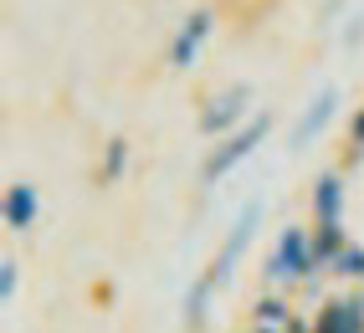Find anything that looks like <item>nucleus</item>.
<instances>
[{
    "label": "nucleus",
    "instance_id": "nucleus-17",
    "mask_svg": "<svg viewBox=\"0 0 364 333\" xmlns=\"http://www.w3.org/2000/svg\"><path fill=\"white\" fill-rule=\"evenodd\" d=\"M364 41V16H349V26H344V46H359Z\"/></svg>",
    "mask_w": 364,
    "mask_h": 333
},
{
    "label": "nucleus",
    "instance_id": "nucleus-19",
    "mask_svg": "<svg viewBox=\"0 0 364 333\" xmlns=\"http://www.w3.org/2000/svg\"><path fill=\"white\" fill-rule=\"evenodd\" d=\"M282 333H313V318H308V313H298V318H293V323H287Z\"/></svg>",
    "mask_w": 364,
    "mask_h": 333
},
{
    "label": "nucleus",
    "instance_id": "nucleus-8",
    "mask_svg": "<svg viewBox=\"0 0 364 333\" xmlns=\"http://www.w3.org/2000/svg\"><path fill=\"white\" fill-rule=\"evenodd\" d=\"M344 200H349V185H344V170H323L313 180V226H344Z\"/></svg>",
    "mask_w": 364,
    "mask_h": 333
},
{
    "label": "nucleus",
    "instance_id": "nucleus-11",
    "mask_svg": "<svg viewBox=\"0 0 364 333\" xmlns=\"http://www.w3.org/2000/svg\"><path fill=\"white\" fill-rule=\"evenodd\" d=\"M293 318H298V307H293V297H282V293H262L252 302V323H262V328H287Z\"/></svg>",
    "mask_w": 364,
    "mask_h": 333
},
{
    "label": "nucleus",
    "instance_id": "nucleus-20",
    "mask_svg": "<svg viewBox=\"0 0 364 333\" xmlns=\"http://www.w3.org/2000/svg\"><path fill=\"white\" fill-rule=\"evenodd\" d=\"M241 333H282V328H262V323H252V328H241Z\"/></svg>",
    "mask_w": 364,
    "mask_h": 333
},
{
    "label": "nucleus",
    "instance_id": "nucleus-14",
    "mask_svg": "<svg viewBox=\"0 0 364 333\" xmlns=\"http://www.w3.org/2000/svg\"><path fill=\"white\" fill-rule=\"evenodd\" d=\"M328 272H333V277H344V282H359V288H364V246L349 241L344 251L333 256V267H328Z\"/></svg>",
    "mask_w": 364,
    "mask_h": 333
},
{
    "label": "nucleus",
    "instance_id": "nucleus-21",
    "mask_svg": "<svg viewBox=\"0 0 364 333\" xmlns=\"http://www.w3.org/2000/svg\"><path fill=\"white\" fill-rule=\"evenodd\" d=\"M359 297H364V288H359Z\"/></svg>",
    "mask_w": 364,
    "mask_h": 333
},
{
    "label": "nucleus",
    "instance_id": "nucleus-3",
    "mask_svg": "<svg viewBox=\"0 0 364 333\" xmlns=\"http://www.w3.org/2000/svg\"><path fill=\"white\" fill-rule=\"evenodd\" d=\"M247 113H252V82H231V87H221V92H210V98H205L196 129L205 138H231L236 129L252 124Z\"/></svg>",
    "mask_w": 364,
    "mask_h": 333
},
{
    "label": "nucleus",
    "instance_id": "nucleus-2",
    "mask_svg": "<svg viewBox=\"0 0 364 333\" xmlns=\"http://www.w3.org/2000/svg\"><path fill=\"white\" fill-rule=\"evenodd\" d=\"M267 133H272V113H252L247 129H236L231 138H215L210 154L200 159V185H221L231 170H241V164L267 144Z\"/></svg>",
    "mask_w": 364,
    "mask_h": 333
},
{
    "label": "nucleus",
    "instance_id": "nucleus-1",
    "mask_svg": "<svg viewBox=\"0 0 364 333\" xmlns=\"http://www.w3.org/2000/svg\"><path fill=\"white\" fill-rule=\"evenodd\" d=\"M267 282L272 288H293V282H313L323 267H318V256H313V226H293L287 221L277 231V246L272 256H267Z\"/></svg>",
    "mask_w": 364,
    "mask_h": 333
},
{
    "label": "nucleus",
    "instance_id": "nucleus-9",
    "mask_svg": "<svg viewBox=\"0 0 364 333\" xmlns=\"http://www.w3.org/2000/svg\"><path fill=\"white\" fill-rule=\"evenodd\" d=\"M41 216V195L26 185V180H16L6 185V200H0V221H6V231H31Z\"/></svg>",
    "mask_w": 364,
    "mask_h": 333
},
{
    "label": "nucleus",
    "instance_id": "nucleus-10",
    "mask_svg": "<svg viewBox=\"0 0 364 333\" xmlns=\"http://www.w3.org/2000/svg\"><path fill=\"white\" fill-rule=\"evenodd\" d=\"M215 288H221V282L210 277V267L190 282V293H185V302H180V313H185V328L196 333V328H205V313H210V297H215Z\"/></svg>",
    "mask_w": 364,
    "mask_h": 333
},
{
    "label": "nucleus",
    "instance_id": "nucleus-15",
    "mask_svg": "<svg viewBox=\"0 0 364 333\" xmlns=\"http://www.w3.org/2000/svg\"><path fill=\"white\" fill-rule=\"evenodd\" d=\"M16 288H21V261H16V256H6V261H0V302H11V297H16Z\"/></svg>",
    "mask_w": 364,
    "mask_h": 333
},
{
    "label": "nucleus",
    "instance_id": "nucleus-4",
    "mask_svg": "<svg viewBox=\"0 0 364 333\" xmlns=\"http://www.w3.org/2000/svg\"><path fill=\"white\" fill-rule=\"evenodd\" d=\"M257 226H262V200H247V205L236 210V221H231V231H226L221 251H215V261H210V277L221 282V288L231 282V272L241 267V256H247V246H252Z\"/></svg>",
    "mask_w": 364,
    "mask_h": 333
},
{
    "label": "nucleus",
    "instance_id": "nucleus-16",
    "mask_svg": "<svg viewBox=\"0 0 364 333\" xmlns=\"http://www.w3.org/2000/svg\"><path fill=\"white\" fill-rule=\"evenodd\" d=\"M349 149H359V154H364V108L349 118Z\"/></svg>",
    "mask_w": 364,
    "mask_h": 333
},
{
    "label": "nucleus",
    "instance_id": "nucleus-12",
    "mask_svg": "<svg viewBox=\"0 0 364 333\" xmlns=\"http://www.w3.org/2000/svg\"><path fill=\"white\" fill-rule=\"evenodd\" d=\"M349 246V231L344 226H313V256H318V267L328 272L333 267V256Z\"/></svg>",
    "mask_w": 364,
    "mask_h": 333
},
{
    "label": "nucleus",
    "instance_id": "nucleus-13",
    "mask_svg": "<svg viewBox=\"0 0 364 333\" xmlns=\"http://www.w3.org/2000/svg\"><path fill=\"white\" fill-rule=\"evenodd\" d=\"M124 170H129V138L118 133V138H108V144H103V159H98V185L124 180Z\"/></svg>",
    "mask_w": 364,
    "mask_h": 333
},
{
    "label": "nucleus",
    "instance_id": "nucleus-5",
    "mask_svg": "<svg viewBox=\"0 0 364 333\" xmlns=\"http://www.w3.org/2000/svg\"><path fill=\"white\" fill-rule=\"evenodd\" d=\"M210 36H215V11H210V6L190 11V16L180 21V31L169 36V67L190 72V67L200 62V52H205V41H210Z\"/></svg>",
    "mask_w": 364,
    "mask_h": 333
},
{
    "label": "nucleus",
    "instance_id": "nucleus-7",
    "mask_svg": "<svg viewBox=\"0 0 364 333\" xmlns=\"http://www.w3.org/2000/svg\"><path fill=\"white\" fill-rule=\"evenodd\" d=\"M313 333H364V297L359 293L323 297L313 313Z\"/></svg>",
    "mask_w": 364,
    "mask_h": 333
},
{
    "label": "nucleus",
    "instance_id": "nucleus-18",
    "mask_svg": "<svg viewBox=\"0 0 364 333\" xmlns=\"http://www.w3.org/2000/svg\"><path fill=\"white\" fill-rule=\"evenodd\" d=\"M92 302L108 307V302H113V282H98V288H92Z\"/></svg>",
    "mask_w": 364,
    "mask_h": 333
},
{
    "label": "nucleus",
    "instance_id": "nucleus-6",
    "mask_svg": "<svg viewBox=\"0 0 364 333\" xmlns=\"http://www.w3.org/2000/svg\"><path fill=\"white\" fill-rule=\"evenodd\" d=\"M333 113H338V87H333V82H323V87L303 103V113L293 118V138H287V144H293V149L318 144V138L328 133V124H333Z\"/></svg>",
    "mask_w": 364,
    "mask_h": 333
}]
</instances>
